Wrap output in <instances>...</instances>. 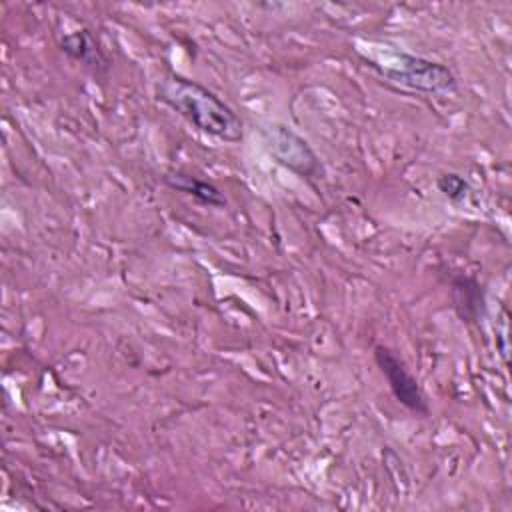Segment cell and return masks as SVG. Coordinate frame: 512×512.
<instances>
[{
  "mask_svg": "<svg viewBox=\"0 0 512 512\" xmlns=\"http://www.w3.org/2000/svg\"><path fill=\"white\" fill-rule=\"evenodd\" d=\"M374 360H376L380 372L384 374V378L388 380V386H390L394 398L402 406H406L410 412L428 416V412H430L428 400H426L424 392L420 390L416 378L408 372L406 364L386 346L374 348Z\"/></svg>",
  "mask_w": 512,
  "mask_h": 512,
  "instance_id": "cell-4",
  "label": "cell"
},
{
  "mask_svg": "<svg viewBox=\"0 0 512 512\" xmlns=\"http://www.w3.org/2000/svg\"><path fill=\"white\" fill-rule=\"evenodd\" d=\"M164 182L176 190V192H184L192 198H196L198 202L206 204V206H214V208H220L226 204V198L224 194L220 192V188H216L212 182H206V180H200L192 174H186V172H166L164 174Z\"/></svg>",
  "mask_w": 512,
  "mask_h": 512,
  "instance_id": "cell-5",
  "label": "cell"
},
{
  "mask_svg": "<svg viewBox=\"0 0 512 512\" xmlns=\"http://www.w3.org/2000/svg\"><path fill=\"white\" fill-rule=\"evenodd\" d=\"M62 50L72 56L74 60L92 66V68H106L108 60L102 54V50L98 48L96 40L92 38V34L88 30H78L72 32L68 36L62 38Z\"/></svg>",
  "mask_w": 512,
  "mask_h": 512,
  "instance_id": "cell-6",
  "label": "cell"
},
{
  "mask_svg": "<svg viewBox=\"0 0 512 512\" xmlns=\"http://www.w3.org/2000/svg\"><path fill=\"white\" fill-rule=\"evenodd\" d=\"M438 190L450 200V202H464L470 196V184L456 172H444L436 180Z\"/></svg>",
  "mask_w": 512,
  "mask_h": 512,
  "instance_id": "cell-7",
  "label": "cell"
},
{
  "mask_svg": "<svg viewBox=\"0 0 512 512\" xmlns=\"http://www.w3.org/2000/svg\"><path fill=\"white\" fill-rule=\"evenodd\" d=\"M264 140L270 150V154L292 172L306 176V178H318L322 174V164L316 152L308 146V142L292 132L284 124H270L264 128Z\"/></svg>",
  "mask_w": 512,
  "mask_h": 512,
  "instance_id": "cell-3",
  "label": "cell"
},
{
  "mask_svg": "<svg viewBox=\"0 0 512 512\" xmlns=\"http://www.w3.org/2000/svg\"><path fill=\"white\" fill-rule=\"evenodd\" d=\"M156 98L190 122L196 130L222 142L242 140V120L210 88L196 80L168 72L156 82Z\"/></svg>",
  "mask_w": 512,
  "mask_h": 512,
  "instance_id": "cell-1",
  "label": "cell"
},
{
  "mask_svg": "<svg viewBox=\"0 0 512 512\" xmlns=\"http://www.w3.org/2000/svg\"><path fill=\"white\" fill-rule=\"evenodd\" d=\"M366 64L374 68L382 78L410 90L428 92V94H452L458 88L456 76L448 66L422 56L396 52L394 58L386 60L384 64H376L368 60Z\"/></svg>",
  "mask_w": 512,
  "mask_h": 512,
  "instance_id": "cell-2",
  "label": "cell"
}]
</instances>
